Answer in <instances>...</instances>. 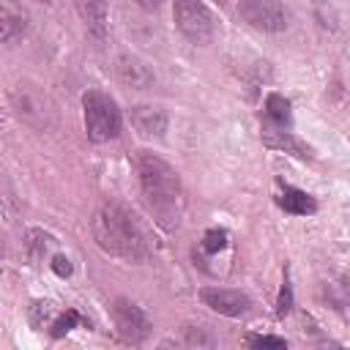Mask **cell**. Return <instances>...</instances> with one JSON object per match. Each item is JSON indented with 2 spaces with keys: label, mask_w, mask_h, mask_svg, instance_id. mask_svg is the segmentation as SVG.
Listing matches in <instances>:
<instances>
[{
  "label": "cell",
  "mask_w": 350,
  "mask_h": 350,
  "mask_svg": "<svg viewBox=\"0 0 350 350\" xmlns=\"http://www.w3.org/2000/svg\"><path fill=\"white\" fill-rule=\"evenodd\" d=\"M134 164H137L142 194H145L156 221L167 230H175L180 221V213H183V186H180L178 170L150 150H139Z\"/></svg>",
  "instance_id": "6da1fadb"
},
{
  "label": "cell",
  "mask_w": 350,
  "mask_h": 350,
  "mask_svg": "<svg viewBox=\"0 0 350 350\" xmlns=\"http://www.w3.org/2000/svg\"><path fill=\"white\" fill-rule=\"evenodd\" d=\"M90 230L98 249L112 257H120L129 262H142L148 257V243L137 219L118 202L98 205L90 219Z\"/></svg>",
  "instance_id": "7a4b0ae2"
},
{
  "label": "cell",
  "mask_w": 350,
  "mask_h": 350,
  "mask_svg": "<svg viewBox=\"0 0 350 350\" xmlns=\"http://www.w3.org/2000/svg\"><path fill=\"white\" fill-rule=\"evenodd\" d=\"M82 109H85V131L90 142H109L120 134V109L107 93L88 90L82 96Z\"/></svg>",
  "instance_id": "3957f363"
},
{
  "label": "cell",
  "mask_w": 350,
  "mask_h": 350,
  "mask_svg": "<svg viewBox=\"0 0 350 350\" xmlns=\"http://www.w3.org/2000/svg\"><path fill=\"white\" fill-rule=\"evenodd\" d=\"M172 16L191 44H208L216 33V19L202 0H172Z\"/></svg>",
  "instance_id": "277c9868"
},
{
  "label": "cell",
  "mask_w": 350,
  "mask_h": 350,
  "mask_svg": "<svg viewBox=\"0 0 350 350\" xmlns=\"http://www.w3.org/2000/svg\"><path fill=\"white\" fill-rule=\"evenodd\" d=\"M238 14L262 33H282L287 27V8L282 0H238Z\"/></svg>",
  "instance_id": "5b68a950"
},
{
  "label": "cell",
  "mask_w": 350,
  "mask_h": 350,
  "mask_svg": "<svg viewBox=\"0 0 350 350\" xmlns=\"http://www.w3.org/2000/svg\"><path fill=\"white\" fill-rule=\"evenodd\" d=\"M112 320H115L118 334H120L126 342L139 345V342H145L148 334H150V320H148L145 312H142L134 301H129V298H115V304H112Z\"/></svg>",
  "instance_id": "8992f818"
},
{
  "label": "cell",
  "mask_w": 350,
  "mask_h": 350,
  "mask_svg": "<svg viewBox=\"0 0 350 350\" xmlns=\"http://www.w3.org/2000/svg\"><path fill=\"white\" fill-rule=\"evenodd\" d=\"M200 301L208 309H213V312H219L224 317H241V314H246L252 309V298L246 293L227 290V287H202L200 290Z\"/></svg>",
  "instance_id": "52a82bcc"
},
{
  "label": "cell",
  "mask_w": 350,
  "mask_h": 350,
  "mask_svg": "<svg viewBox=\"0 0 350 350\" xmlns=\"http://www.w3.org/2000/svg\"><path fill=\"white\" fill-rule=\"evenodd\" d=\"M115 71H118V79L126 88H134V90H148L156 82L153 68L145 60H139L137 55H120L115 60Z\"/></svg>",
  "instance_id": "ba28073f"
},
{
  "label": "cell",
  "mask_w": 350,
  "mask_h": 350,
  "mask_svg": "<svg viewBox=\"0 0 350 350\" xmlns=\"http://www.w3.org/2000/svg\"><path fill=\"white\" fill-rule=\"evenodd\" d=\"M167 123H170V118H167V112H164L161 107H150V104H137V107H131V126H134L142 137H153V139L164 137Z\"/></svg>",
  "instance_id": "9c48e42d"
},
{
  "label": "cell",
  "mask_w": 350,
  "mask_h": 350,
  "mask_svg": "<svg viewBox=\"0 0 350 350\" xmlns=\"http://www.w3.org/2000/svg\"><path fill=\"white\" fill-rule=\"evenodd\" d=\"M77 5V14L82 16L88 33L98 41L107 38V16H109V8H107V0H74Z\"/></svg>",
  "instance_id": "30bf717a"
},
{
  "label": "cell",
  "mask_w": 350,
  "mask_h": 350,
  "mask_svg": "<svg viewBox=\"0 0 350 350\" xmlns=\"http://www.w3.org/2000/svg\"><path fill=\"white\" fill-rule=\"evenodd\" d=\"M262 142L271 150H284L295 159H312V148L306 142H301L295 134L284 131V129H262Z\"/></svg>",
  "instance_id": "8fae6325"
},
{
  "label": "cell",
  "mask_w": 350,
  "mask_h": 350,
  "mask_svg": "<svg viewBox=\"0 0 350 350\" xmlns=\"http://www.w3.org/2000/svg\"><path fill=\"white\" fill-rule=\"evenodd\" d=\"M25 33H27V11H22L11 0H3V11H0V38H3V44H14Z\"/></svg>",
  "instance_id": "7c38bea8"
},
{
  "label": "cell",
  "mask_w": 350,
  "mask_h": 350,
  "mask_svg": "<svg viewBox=\"0 0 350 350\" xmlns=\"http://www.w3.org/2000/svg\"><path fill=\"white\" fill-rule=\"evenodd\" d=\"M279 205L287 211V213H295V216H309L317 211V202L312 194L301 191V189H293V186H284L282 197H279Z\"/></svg>",
  "instance_id": "4fadbf2b"
},
{
  "label": "cell",
  "mask_w": 350,
  "mask_h": 350,
  "mask_svg": "<svg viewBox=\"0 0 350 350\" xmlns=\"http://www.w3.org/2000/svg\"><path fill=\"white\" fill-rule=\"evenodd\" d=\"M265 112H268V118H271L279 129H290V123H293V109H290V101H287L284 96L271 93V96L265 98Z\"/></svg>",
  "instance_id": "5bb4252c"
},
{
  "label": "cell",
  "mask_w": 350,
  "mask_h": 350,
  "mask_svg": "<svg viewBox=\"0 0 350 350\" xmlns=\"http://www.w3.org/2000/svg\"><path fill=\"white\" fill-rule=\"evenodd\" d=\"M183 342L189 347H216V336H211L205 328H194V325L183 328Z\"/></svg>",
  "instance_id": "9a60e30c"
},
{
  "label": "cell",
  "mask_w": 350,
  "mask_h": 350,
  "mask_svg": "<svg viewBox=\"0 0 350 350\" xmlns=\"http://www.w3.org/2000/svg\"><path fill=\"white\" fill-rule=\"evenodd\" d=\"M52 314H55V306H52L49 301H36V304L30 306V323H33L36 328H44V325H49Z\"/></svg>",
  "instance_id": "2e32d148"
},
{
  "label": "cell",
  "mask_w": 350,
  "mask_h": 350,
  "mask_svg": "<svg viewBox=\"0 0 350 350\" xmlns=\"http://www.w3.org/2000/svg\"><path fill=\"white\" fill-rule=\"evenodd\" d=\"M224 246H227V232H224V230H208V232H205L202 249H205L208 254H216V252H221Z\"/></svg>",
  "instance_id": "e0dca14e"
},
{
  "label": "cell",
  "mask_w": 350,
  "mask_h": 350,
  "mask_svg": "<svg viewBox=\"0 0 350 350\" xmlns=\"http://www.w3.org/2000/svg\"><path fill=\"white\" fill-rule=\"evenodd\" d=\"M77 323H79V314H77L74 309H68V312H66L63 317H57V320L52 323V336L57 339V336H63V334H68V331H71V328H74Z\"/></svg>",
  "instance_id": "ac0fdd59"
},
{
  "label": "cell",
  "mask_w": 350,
  "mask_h": 350,
  "mask_svg": "<svg viewBox=\"0 0 350 350\" xmlns=\"http://www.w3.org/2000/svg\"><path fill=\"white\" fill-rule=\"evenodd\" d=\"M293 309V290H290V284L284 282L282 284V290H279V304H276V312L279 314H287Z\"/></svg>",
  "instance_id": "d6986e66"
},
{
  "label": "cell",
  "mask_w": 350,
  "mask_h": 350,
  "mask_svg": "<svg viewBox=\"0 0 350 350\" xmlns=\"http://www.w3.org/2000/svg\"><path fill=\"white\" fill-rule=\"evenodd\" d=\"M249 345L254 347H287L282 336H249Z\"/></svg>",
  "instance_id": "ffe728a7"
},
{
  "label": "cell",
  "mask_w": 350,
  "mask_h": 350,
  "mask_svg": "<svg viewBox=\"0 0 350 350\" xmlns=\"http://www.w3.org/2000/svg\"><path fill=\"white\" fill-rule=\"evenodd\" d=\"M52 271H55L57 276H71V260L63 257V254L52 257Z\"/></svg>",
  "instance_id": "44dd1931"
},
{
  "label": "cell",
  "mask_w": 350,
  "mask_h": 350,
  "mask_svg": "<svg viewBox=\"0 0 350 350\" xmlns=\"http://www.w3.org/2000/svg\"><path fill=\"white\" fill-rule=\"evenodd\" d=\"M137 5H142V8H148V11H153L156 5H159V0H134Z\"/></svg>",
  "instance_id": "7402d4cb"
},
{
  "label": "cell",
  "mask_w": 350,
  "mask_h": 350,
  "mask_svg": "<svg viewBox=\"0 0 350 350\" xmlns=\"http://www.w3.org/2000/svg\"><path fill=\"white\" fill-rule=\"evenodd\" d=\"M41 3H49V0H41Z\"/></svg>",
  "instance_id": "603a6c76"
},
{
  "label": "cell",
  "mask_w": 350,
  "mask_h": 350,
  "mask_svg": "<svg viewBox=\"0 0 350 350\" xmlns=\"http://www.w3.org/2000/svg\"><path fill=\"white\" fill-rule=\"evenodd\" d=\"M219 3H224V0H219Z\"/></svg>",
  "instance_id": "cb8c5ba5"
}]
</instances>
